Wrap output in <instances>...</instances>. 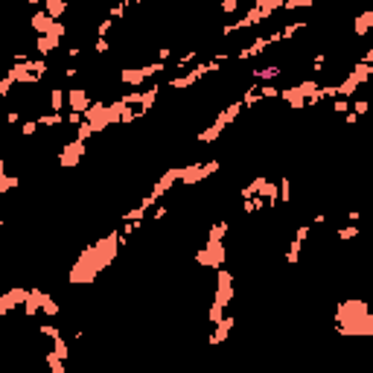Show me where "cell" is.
Listing matches in <instances>:
<instances>
[{"label":"cell","instance_id":"6da1fadb","mask_svg":"<svg viewBox=\"0 0 373 373\" xmlns=\"http://www.w3.org/2000/svg\"><path fill=\"white\" fill-rule=\"evenodd\" d=\"M228 260V251H224V239H207L204 248L196 254V262L204 266V268H222Z\"/></svg>","mask_w":373,"mask_h":373},{"label":"cell","instance_id":"7a4b0ae2","mask_svg":"<svg viewBox=\"0 0 373 373\" xmlns=\"http://www.w3.org/2000/svg\"><path fill=\"white\" fill-rule=\"evenodd\" d=\"M85 158V140H79V137H73V140H68L64 146H62V154H58V164L62 166H76L79 160Z\"/></svg>","mask_w":373,"mask_h":373},{"label":"cell","instance_id":"3957f363","mask_svg":"<svg viewBox=\"0 0 373 373\" xmlns=\"http://www.w3.org/2000/svg\"><path fill=\"white\" fill-rule=\"evenodd\" d=\"M68 105H70V111H82L85 114V108L90 105V96H88L85 88H73L68 94Z\"/></svg>","mask_w":373,"mask_h":373},{"label":"cell","instance_id":"277c9868","mask_svg":"<svg viewBox=\"0 0 373 373\" xmlns=\"http://www.w3.org/2000/svg\"><path fill=\"white\" fill-rule=\"evenodd\" d=\"M35 50H38V56L56 52L58 50V35H38V38H35Z\"/></svg>","mask_w":373,"mask_h":373},{"label":"cell","instance_id":"5b68a950","mask_svg":"<svg viewBox=\"0 0 373 373\" xmlns=\"http://www.w3.org/2000/svg\"><path fill=\"white\" fill-rule=\"evenodd\" d=\"M224 128H228L224 122H219V120H213V122H210V126L204 128L202 134H198V140H202V143H213V140H219V137L224 134Z\"/></svg>","mask_w":373,"mask_h":373},{"label":"cell","instance_id":"8992f818","mask_svg":"<svg viewBox=\"0 0 373 373\" xmlns=\"http://www.w3.org/2000/svg\"><path fill=\"white\" fill-rule=\"evenodd\" d=\"M196 82H198V73L190 70L186 76H175V79H170V88H172V90H184V88H192Z\"/></svg>","mask_w":373,"mask_h":373},{"label":"cell","instance_id":"52a82bcc","mask_svg":"<svg viewBox=\"0 0 373 373\" xmlns=\"http://www.w3.org/2000/svg\"><path fill=\"white\" fill-rule=\"evenodd\" d=\"M234 330V318H222L219 324H216V332L210 336V344H222L224 341V336Z\"/></svg>","mask_w":373,"mask_h":373},{"label":"cell","instance_id":"ba28073f","mask_svg":"<svg viewBox=\"0 0 373 373\" xmlns=\"http://www.w3.org/2000/svg\"><path fill=\"white\" fill-rule=\"evenodd\" d=\"M44 12L58 20V18L68 12V0H44Z\"/></svg>","mask_w":373,"mask_h":373},{"label":"cell","instance_id":"9c48e42d","mask_svg":"<svg viewBox=\"0 0 373 373\" xmlns=\"http://www.w3.org/2000/svg\"><path fill=\"white\" fill-rule=\"evenodd\" d=\"M158 94H160V88H158V85L146 88V90H140V102H137V105H140L143 111H149V108L154 105V100H158Z\"/></svg>","mask_w":373,"mask_h":373},{"label":"cell","instance_id":"30bf717a","mask_svg":"<svg viewBox=\"0 0 373 373\" xmlns=\"http://www.w3.org/2000/svg\"><path fill=\"white\" fill-rule=\"evenodd\" d=\"M251 73H254V79H256V82H272V79H277V76H280L283 70L277 68V64H268V68H262V70H251Z\"/></svg>","mask_w":373,"mask_h":373},{"label":"cell","instance_id":"8fae6325","mask_svg":"<svg viewBox=\"0 0 373 373\" xmlns=\"http://www.w3.org/2000/svg\"><path fill=\"white\" fill-rule=\"evenodd\" d=\"M41 312H44L47 318H56V315L62 312V306L56 304V300H52L50 294H44V292H41Z\"/></svg>","mask_w":373,"mask_h":373},{"label":"cell","instance_id":"7c38bea8","mask_svg":"<svg viewBox=\"0 0 373 373\" xmlns=\"http://www.w3.org/2000/svg\"><path fill=\"white\" fill-rule=\"evenodd\" d=\"M64 102H68L64 90H62V88H52V90H50V108H52V111H62Z\"/></svg>","mask_w":373,"mask_h":373},{"label":"cell","instance_id":"4fadbf2b","mask_svg":"<svg viewBox=\"0 0 373 373\" xmlns=\"http://www.w3.org/2000/svg\"><path fill=\"white\" fill-rule=\"evenodd\" d=\"M370 20H373V12L368 9V12H362V15L356 18V35H364L368 30H370Z\"/></svg>","mask_w":373,"mask_h":373},{"label":"cell","instance_id":"5bb4252c","mask_svg":"<svg viewBox=\"0 0 373 373\" xmlns=\"http://www.w3.org/2000/svg\"><path fill=\"white\" fill-rule=\"evenodd\" d=\"M315 0H283V9L286 12H294V9H312Z\"/></svg>","mask_w":373,"mask_h":373},{"label":"cell","instance_id":"9a60e30c","mask_svg":"<svg viewBox=\"0 0 373 373\" xmlns=\"http://www.w3.org/2000/svg\"><path fill=\"white\" fill-rule=\"evenodd\" d=\"M228 228H230L228 222H216V224L210 228V234H207V239H224V236H228Z\"/></svg>","mask_w":373,"mask_h":373},{"label":"cell","instance_id":"2e32d148","mask_svg":"<svg viewBox=\"0 0 373 373\" xmlns=\"http://www.w3.org/2000/svg\"><path fill=\"white\" fill-rule=\"evenodd\" d=\"M38 128H41V126H38V120H26V122H24V126H20V134H24V137H32L35 134V132H38Z\"/></svg>","mask_w":373,"mask_h":373},{"label":"cell","instance_id":"e0dca14e","mask_svg":"<svg viewBox=\"0 0 373 373\" xmlns=\"http://www.w3.org/2000/svg\"><path fill=\"white\" fill-rule=\"evenodd\" d=\"M12 88H15V82H12L9 76H3V79H0V100H6V96L12 94Z\"/></svg>","mask_w":373,"mask_h":373},{"label":"cell","instance_id":"ac0fdd59","mask_svg":"<svg viewBox=\"0 0 373 373\" xmlns=\"http://www.w3.org/2000/svg\"><path fill=\"white\" fill-rule=\"evenodd\" d=\"M358 236V228H353V224H350V228H341L338 230V239L341 242H347V239H356Z\"/></svg>","mask_w":373,"mask_h":373},{"label":"cell","instance_id":"d6986e66","mask_svg":"<svg viewBox=\"0 0 373 373\" xmlns=\"http://www.w3.org/2000/svg\"><path fill=\"white\" fill-rule=\"evenodd\" d=\"M94 50L100 52V56H105V52L111 50V41H108V38H96V44H94Z\"/></svg>","mask_w":373,"mask_h":373},{"label":"cell","instance_id":"ffe728a7","mask_svg":"<svg viewBox=\"0 0 373 373\" xmlns=\"http://www.w3.org/2000/svg\"><path fill=\"white\" fill-rule=\"evenodd\" d=\"M332 108H336V114H347V111H350V100H344V96H341V100H336V105H332Z\"/></svg>","mask_w":373,"mask_h":373},{"label":"cell","instance_id":"44dd1931","mask_svg":"<svg viewBox=\"0 0 373 373\" xmlns=\"http://www.w3.org/2000/svg\"><path fill=\"white\" fill-rule=\"evenodd\" d=\"M239 9V0H224V3H222V12H224V15H230V12H236Z\"/></svg>","mask_w":373,"mask_h":373},{"label":"cell","instance_id":"7402d4cb","mask_svg":"<svg viewBox=\"0 0 373 373\" xmlns=\"http://www.w3.org/2000/svg\"><path fill=\"white\" fill-rule=\"evenodd\" d=\"M132 3H146V0H132Z\"/></svg>","mask_w":373,"mask_h":373},{"label":"cell","instance_id":"603a6c76","mask_svg":"<svg viewBox=\"0 0 373 373\" xmlns=\"http://www.w3.org/2000/svg\"><path fill=\"white\" fill-rule=\"evenodd\" d=\"M0 228H3V222H0Z\"/></svg>","mask_w":373,"mask_h":373}]
</instances>
